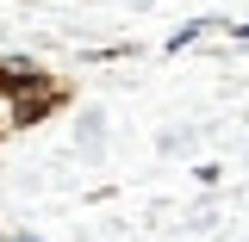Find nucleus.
<instances>
[{"label":"nucleus","mask_w":249,"mask_h":242,"mask_svg":"<svg viewBox=\"0 0 249 242\" xmlns=\"http://www.w3.org/2000/svg\"><path fill=\"white\" fill-rule=\"evenodd\" d=\"M62 99H69V93H62L56 81H50V87H37V93H13V99H6V124H13V130H31V124L50 118Z\"/></svg>","instance_id":"obj_1"},{"label":"nucleus","mask_w":249,"mask_h":242,"mask_svg":"<svg viewBox=\"0 0 249 242\" xmlns=\"http://www.w3.org/2000/svg\"><path fill=\"white\" fill-rule=\"evenodd\" d=\"M56 75L44 68V62H31V56H0V99H13V93H37V87H50Z\"/></svg>","instance_id":"obj_2"},{"label":"nucleus","mask_w":249,"mask_h":242,"mask_svg":"<svg viewBox=\"0 0 249 242\" xmlns=\"http://www.w3.org/2000/svg\"><path fill=\"white\" fill-rule=\"evenodd\" d=\"M6 242H37V236H6Z\"/></svg>","instance_id":"obj_4"},{"label":"nucleus","mask_w":249,"mask_h":242,"mask_svg":"<svg viewBox=\"0 0 249 242\" xmlns=\"http://www.w3.org/2000/svg\"><path fill=\"white\" fill-rule=\"evenodd\" d=\"M206 25H212V19H193V25H181V31H175V37H168V50H181V44H193V37H199V31H206Z\"/></svg>","instance_id":"obj_3"}]
</instances>
